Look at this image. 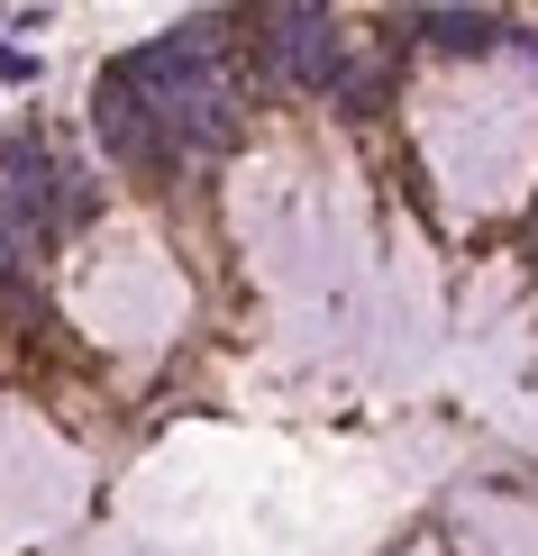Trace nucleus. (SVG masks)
I'll return each mask as SVG.
<instances>
[{"label":"nucleus","mask_w":538,"mask_h":556,"mask_svg":"<svg viewBox=\"0 0 538 556\" xmlns=\"http://www.w3.org/2000/svg\"><path fill=\"white\" fill-rule=\"evenodd\" d=\"M255 28H265V64H274L284 83H301V91H329V83L347 74V55H356L329 10H265Z\"/></svg>","instance_id":"f257e3e1"},{"label":"nucleus","mask_w":538,"mask_h":556,"mask_svg":"<svg viewBox=\"0 0 538 556\" xmlns=\"http://www.w3.org/2000/svg\"><path fill=\"white\" fill-rule=\"evenodd\" d=\"M91 128H101V147L120 155L128 174H155V165L174 155V147H165V128H155V110L137 101L120 74H101V91H91Z\"/></svg>","instance_id":"f03ea898"},{"label":"nucleus","mask_w":538,"mask_h":556,"mask_svg":"<svg viewBox=\"0 0 538 556\" xmlns=\"http://www.w3.org/2000/svg\"><path fill=\"white\" fill-rule=\"evenodd\" d=\"M411 37H429L438 55H493L511 37V18H493V10H411Z\"/></svg>","instance_id":"7ed1b4c3"},{"label":"nucleus","mask_w":538,"mask_h":556,"mask_svg":"<svg viewBox=\"0 0 538 556\" xmlns=\"http://www.w3.org/2000/svg\"><path fill=\"white\" fill-rule=\"evenodd\" d=\"M384 91H392V74L374 55H347V74L329 83V101L347 110V119H374V110H384Z\"/></svg>","instance_id":"20e7f679"},{"label":"nucleus","mask_w":538,"mask_h":556,"mask_svg":"<svg viewBox=\"0 0 538 556\" xmlns=\"http://www.w3.org/2000/svg\"><path fill=\"white\" fill-rule=\"evenodd\" d=\"M0 83H37V55H28V46H0Z\"/></svg>","instance_id":"39448f33"},{"label":"nucleus","mask_w":538,"mask_h":556,"mask_svg":"<svg viewBox=\"0 0 538 556\" xmlns=\"http://www.w3.org/2000/svg\"><path fill=\"white\" fill-rule=\"evenodd\" d=\"M521 55H529V64H538V37H521Z\"/></svg>","instance_id":"423d86ee"}]
</instances>
